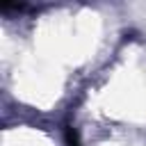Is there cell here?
Wrapping results in <instances>:
<instances>
[{"instance_id": "cell-1", "label": "cell", "mask_w": 146, "mask_h": 146, "mask_svg": "<svg viewBox=\"0 0 146 146\" xmlns=\"http://www.w3.org/2000/svg\"><path fill=\"white\" fill-rule=\"evenodd\" d=\"M66 144L68 146H78V137H75V130H66Z\"/></svg>"}, {"instance_id": "cell-2", "label": "cell", "mask_w": 146, "mask_h": 146, "mask_svg": "<svg viewBox=\"0 0 146 146\" xmlns=\"http://www.w3.org/2000/svg\"><path fill=\"white\" fill-rule=\"evenodd\" d=\"M14 2H16V0H2V9H9Z\"/></svg>"}]
</instances>
